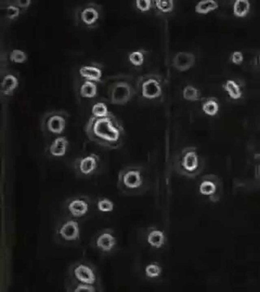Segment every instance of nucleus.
Wrapping results in <instances>:
<instances>
[{
	"instance_id": "f257e3e1",
	"label": "nucleus",
	"mask_w": 260,
	"mask_h": 292,
	"mask_svg": "<svg viewBox=\"0 0 260 292\" xmlns=\"http://www.w3.org/2000/svg\"><path fill=\"white\" fill-rule=\"evenodd\" d=\"M85 133L92 142L104 148L116 150L124 142V127L112 113L104 117L91 116L87 121Z\"/></svg>"
},
{
	"instance_id": "f03ea898",
	"label": "nucleus",
	"mask_w": 260,
	"mask_h": 292,
	"mask_svg": "<svg viewBox=\"0 0 260 292\" xmlns=\"http://www.w3.org/2000/svg\"><path fill=\"white\" fill-rule=\"evenodd\" d=\"M148 185L147 174L141 166H127L118 173V188L122 193L128 196L143 193L147 190Z\"/></svg>"
},
{
	"instance_id": "7ed1b4c3",
	"label": "nucleus",
	"mask_w": 260,
	"mask_h": 292,
	"mask_svg": "<svg viewBox=\"0 0 260 292\" xmlns=\"http://www.w3.org/2000/svg\"><path fill=\"white\" fill-rule=\"evenodd\" d=\"M203 160L195 147L189 146L178 153L174 160V168L178 174L189 178L198 176L203 168Z\"/></svg>"
},
{
	"instance_id": "20e7f679",
	"label": "nucleus",
	"mask_w": 260,
	"mask_h": 292,
	"mask_svg": "<svg viewBox=\"0 0 260 292\" xmlns=\"http://www.w3.org/2000/svg\"><path fill=\"white\" fill-rule=\"evenodd\" d=\"M69 114L63 111H52L44 116L42 129L49 136L61 135L65 131L69 121Z\"/></svg>"
},
{
	"instance_id": "39448f33",
	"label": "nucleus",
	"mask_w": 260,
	"mask_h": 292,
	"mask_svg": "<svg viewBox=\"0 0 260 292\" xmlns=\"http://www.w3.org/2000/svg\"><path fill=\"white\" fill-rule=\"evenodd\" d=\"M102 17V8L96 3H88L80 6L76 12V20L81 26L92 28L99 23Z\"/></svg>"
},
{
	"instance_id": "423d86ee",
	"label": "nucleus",
	"mask_w": 260,
	"mask_h": 292,
	"mask_svg": "<svg viewBox=\"0 0 260 292\" xmlns=\"http://www.w3.org/2000/svg\"><path fill=\"white\" fill-rule=\"evenodd\" d=\"M134 94L135 90L129 83L117 81L109 88L108 100L112 104L124 105L132 99Z\"/></svg>"
},
{
	"instance_id": "0eeeda50",
	"label": "nucleus",
	"mask_w": 260,
	"mask_h": 292,
	"mask_svg": "<svg viewBox=\"0 0 260 292\" xmlns=\"http://www.w3.org/2000/svg\"><path fill=\"white\" fill-rule=\"evenodd\" d=\"M100 165V157L95 153H90L78 157L74 163L75 171L83 176H90L95 174L99 169Z\"/></svg>"
},
{
	"instance_id": "6e6552de",
	"label": "nucleus",
	"mask_w": 260,
	"mask_h": 292,
	"mask_svg": "<svg viewBox=\"0 0 260 292\" xmlns=\"http://www.w3.org/2000/svg\"><path fill=\"white\" fill-rule=\"evenodd\" d=\"M142 96L147 100H155L162 94L161 82L156 76H149L142 79L139 86Z\"/></svg>"
},
{
	"instance_id": "1a4fd4ad",
	"label": "nucleus",
	"mask_w": 260,
	"mask_h": 292,
	"mask_svg": "<svg viewBox=\"0 0 260 292\" xmlns=\"http://www.w3.org/2000/svg\"><path fill=\"white\" fill-rule=\"evenodd\" d=\"M70 147V141L67 136L59 135L54 137L47 146L46 151L50 157L59 158L64 157Z\"/></svg>"
},
{
	"instance_id": "9d476101",
	"label": "nucleus",
	"mask_w": 260,
	"mask_h": 292,
	"mask_svg": "<svg viewBox=\"0 0 260 292\" xmlns=\"http://www.w3.org/2000/svg\"><path fill=\"white\" fill-rule=\"evenodd\" d=\"M72 273L75 279L79 283L94 285L97 281L96 273L87 264H77L73 268Z\"/></svg>"
},
{
	"instance_id": "9b49d317",
	"label": "nucleus",
	"mask_w": 260,
	"mask_h": 292,
	"mask_svg": "<svg viewBox=\"0 0 260 292\" xmlns=\"http://www.w3.org/2000/svg\"><path fill=\"white\" fill-rule=\"evenodd\" d=\"M60 237L67 242H74L80 238V230L78 222L73 220L64 222L58 230Z\"/></svg>"
},
{
	"instance_id": "f8f14e48",
	"label": "nucleus",
	"mask_w": 260,
	"mask_h": 292,
	"mask_svg": "<svg viewBox=\"0 0 260 292\" xmlns=\"http://www.w3.org/2000/svg\"><path fill=\"white\" fill-rule=\"evenodd\" d=\"M95 246L104 253H110L116 247L117 239L114 233L110 230H106L97 236Z\"/></svg>"
},
{
	"instance_id": "ddd939ff",
	"label": "nucleus",
	"mask_w": 260,
	"mask_h": 292,
	"mask_svg": "<svg viewBox=\"0 0 260 292\" xmlns=\"http://www.w3.org/2000/svg\"><path fill=\"white\" fill-rule=\"evenodd\" d=\"M89 200L85 197L74 198L68 202L67 208L68 211L74 218H81L87 214L89 211Z\"/></svg>"
},
{
	"instance_id": "4468645a",
	"label": "nucleus",
	"mask_w": 260,
	"mask_h": 292,
	"mask_svg": "<svg viewBox=\"0 0 260 292\" xmlns=\"http://www.w3.org/2000/svg\"><path fill=\"white\" fill-rule=\"evenodd\" d=\"M195 62L196 58L193 53L182 51L175 54L172 64L178 71L184 72L192 67Z\"/></svg>"
},
{
	"instance_id": "2eb2a0df",
	"label": "nucleus",
	"mask_w": 260,
	"mask_h": 292,
	"mask_svg": "<svg viewBox=\"0 0 260 292\" xmlns=\"http://www.w3.org/2000/svg\"><path fill=\"white\" fill-rule=\"evenodd\" d=\"M198 190L202 196L213 200L217 190V185L213 177L209 175L203 177L199 182Z\"/></svg>"
},
{
	"instance_id": "dca6fc26",
	"label": "nucleus",
	"mask_w": 260,
	"mask_h": 292,
	"mask_svg": "<svg viewBox=\"0 0 260 292\" xmlns=\"http://www.w3.org/2000/svg\"><path fill=\"white\" fill-rule=\"evenodd\" d=\"M146 241L152 247L160 249L163 247L166 242L165 233L157 228H152L148 230L146 234Z\"/></svg>"
},
{
	"instance_id": "f3484780",
	"label": "nucleus",
	"mask_w": 260,
	"mask_h": 292,
	"mask_svg": "<svg viewBox=\"0 0 260 292\" xmlns=\"http://www.w3.org/2000/svg\"><path fill=\"white\" fill-rule=\"evenodd\" d=\"M80 75L85 80L95 82H99L102 76V71L98 65H90L83 66L79 68Z\"/></svg>"
},
{
	"instance_id": "a211bd4d",
	"label": "nucleus",
	"mask_w": 260,
	"mask_h": 292,
	"mask_svg": "<svg viewBox=\"0 0 260 292\" xmlns=\"http://www.w3.org/2000/svg\"><path fill=\"white\" fill-rule=\"evenodd\" d=\"M18 86V78L12 74H7L2 79L1 91L4 95H10L15 91Z\"/></svg>"
},
{
	"instance_id": "6ab92c4d",
	"label": "nucleus",
	"mask_w": 260,
	"mask_h": 292,
	"mask_svg": "<svg viewBox=\"0 0 260 292\" xmlns=\"http://www.w3.org/2000/svg\"><path fill=\"white\" fill-rule=\"evenodd\" d=\"M98 88L95 82L85 80L81 85L79 93L82 97L92 99L97 95Z\"/></svg>"
},
{
	"instance_id": "aec40b11",
	"label": "nucleus",
	"mask_w": 260,
	"mask_h": 292,
	"mask_svg": "<svg viewBox=\"0 0 260 292\" xmlns=\"http://www.w3.org/2000/svg\"><path fill=\"white\" fill-rule=\"evenodd\" d=\"M231 99L237 100L241 98L242 92L237 83L233 80H228L224 86Z\"/></svg>"
},
{
	"instance_id": "412c9836",
	"label": "nucleus",
	"mask_w": 260,
	"mask_h": 292,
	"mask_svg": "<svg viewBox=\"0 0 260 292\" xmlns=\"http://www.w3.org/2000/svg\"><path fill=\"white\" fill-rule=\"evenodd\" d=\"M162 268L157 262H151L147 264L144 269V274L149 280H156L161 276Z\"/></svg>"
},
{
	"instance_id": "4be33fe9",
	"label": "nucleus",
	"mask_w": 260,
	"mask_h": 292,
	"mask_svg": "<svg viewBox=\"0 0 260 292\" xmlns=\"http://www.w3.org/2000/svg\"><path fill=\"white\" fill-rule=\"evenodd\" d=\"M202 109L205 114L214 116L218 112L219 105L215 99L209 98L203 102Z\"/></svg>"
},
{
	"instance_id": "5701e85b",
	"label": "nucleus",
	"mask_w": 260,
	"mask_h": 292,
	"mask_svg": "<svg viewBox=\"0 0 260 292\" xmlns=\"http://www.w3.org/2000/svg\"><path fill=\"white\" fill-rule=\"evenodd\" d=\"M250 9V3L248 0H237L235 2L234 12L238 17H245Z\"/></svg>"
},
{
	"instance_id": "b1692460",
	"label": "nucleus",
	"mask_w": 260,
	"mask_h": 292,
	"mask_svg": "<svg viewBox=\"0 0 260 292\" xmlns=\"http://www.w3.org/2000/svg\"><path fill=\"white\" fill-rule=\"evenodd\" d=\"M218 3L214 0H203L195 6V11L199 14H207L218 7Z\"/></svg>"
},
{
	"instance_id": "393cba45",
	"label": "nucleus",
	"mask_w": 260,
	"mask_h": 292,
	"mask_svg": "<svg viewBox=\"0 0 260 292\" xmlns=\"http://www.w3.org/2000/svg\"><path fill=\"white\" fill-rule=\"evenodd\" d=\"M183 95L184 98L187 101L196 102L200 99V92L194 86L189 85L184 88Z\"/></svg>"
},
{
	"instance_id": "a878e982",
	"label": "nucleus",
	"mask_w": 260,
	"mask_h": 292,
	"mask_svg": "<svg viewBox=\"0 0 260 292\" xmlns=\"http://www.w3.org/2000/svg\"><path fill=\"white\" fill-rule=\"evenodd\" d=\"M111 113L108 111L107 105L103 102L95 103L92 108V116L95 117H104Z\"/></svg>"
},
{
	"instance_id": "bb28decb",
	"label": "nucleus",
	"mask_w": 260,
	"mask_h": 292,
	"mask_svg": "<svg viewBox=\"0 0 260 292\" xmlns=\"http://www.w3.org/2000/svg\"><path fill=\"white\" fill-rule=\"evenodd\" d=\"M97 206L98 210L101 212L109 213L114 211L115 204L110 199L104 198L98 200L97 203Z\"/></svg>"
},
{
	"instance_id": "cd10ccee",
	"label": "nucleus",
	"mask_w": 260,
	"mask_h": 292,
	"mask_svg": "<svg viewBox=\"0 0 260 292\" xmlns=\"http://www.w3.org/2000/svg\"><path fill=\"white\" fill-rule=\"evenodd\" d=\"M129 59L131 63L135 66L140 67L144 63V52L142 50L133 51L130 54Z\"/></svg>"
},
{
	"instance_id": "c85d7f7f",
	"label": "nucleus",
	"mask_w": 260,
	"mask_h": 292,
	"mask_svg": "<svg viewBox=\"0 0 260 292\" xmlns=\"http://www.w3.org/2000/svg\"><path fill=\"white\" fill-rule=\"evenodd\" d=\"M9 59L13 62L21 64L26 61L27 56L24 51L16 49L11 51L9 54Z\"/></svg>"
},
{
	"instance_id": "c756f323",
	"label": "nucleus",
	"mask_w": 260,
	"mask_h": 292,
	"mask_svg": "<svg viewBox=\"0 0 260 292\" xmlns=\"http://www.w3.org/2000/svg\"><path fill=\"white\" fill-rule=\"evenodd\" d=\"M155 5L160 11L164 13L171 12L174 8V2L172 0H159L155 1Z\"/></svg>"
},
{
	"instance_id": "7c9ffc66",
	"label": "nucleus",
	"mask_w": 260,
	"mask_h": 292,
	"mask_svg": "<svg viewBox=\"0 0 260 292\" xmlns=\"http://www.w3.org/2000/svg\"><path fill=\"white\" fill-rule=\"evenodd\" d=\"M5 9L6 17L9 20H14L20 15L21 9L13 3H8Z\"/></svg>"
},
{
	"instance_id": "2f4dec72",
	"label": "nucleus",
	"mask_w": 260,
	"mask_h": 292,
	"mask_svg": "<svg viewBox=\"0 0 260 292\" xmlns=\"http://www.w3.org/2000/svg\"><path fill=\"white\" fill-rule=\"evenodd\" d=\"M136 5L142 11H147L152 7V1L150 0H138L136 1Z\"/></svg>"
},
{
	"instance_id": "473e14b6",
	"label": "nucleus",
	"mask_w": 260,
	"mask_h": 292,
	"mask_svg": "<svg viewBox=\"0 0 260 292\" xmlns=\"http://www.w3.org/2000/svg\"><path fill=\"white\" fill-rule=\"evenodd\" d=\"M73 291H74V292L86 291V292H96V289H95V288L94 286V285L79 283L74 288Z\"/></svg>"
},
{
	"instance_id": "72a5a7b5",
	"label": "nucleus",
	"mask_w": 260,
	"mask_h": 292,
	"mask_svg": "<svg viewBox=\"0 0 260 292\" xmlns=\"http://www.w3.org/2000/svg\"><path fill=\"white\" fill-rule=\"evenodd\" d=\"M231 59L233 63L239 65L243 61V55L241 51H236L233 52L231 56Z\"/></svg>"
},
{
	"instance_id": "f704fd0d",
	"label": "nucleus",
	"mask_w": 260,
	"mask_h": 292,
	"mask_svg": "<svg viewBox=\"0 0 260 292\" xmlns=\"http://www.w3.org/2000/svg\"><path fill=\"white\" fill-rule=\"evenodd\" d=\"M31 3V0H17L13 2V4L21 8H28Z\"/></svg>"
},
{
	"instance_id": "c9c22d12",
	"label": "nucleus",
	"mask_w": 260,
	"mask_h": 292,
	"mask_svg": "<svg viewBox=\"0 0 260 292\" xmlns=\"http://www.w3.org/2000/svg\"></svg>"
}]
</instances>
